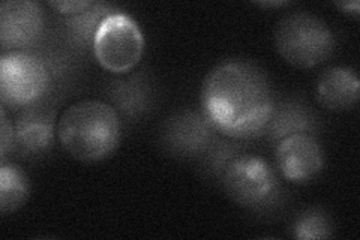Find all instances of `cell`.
<instances>
[{
	"label": "cell",
	"instance_id": "obj_6",
	"mask_svg": "<svg viewBox=\"0 0 360 240\" xmlns=\"http://www.w3.org/2000/svg\"><path fill=\"white\" fill-rule=\"evenodd\" d=\"M144 45L143 32L137 21L116 11L101 23L92 51L104 70L122 75L128 74L140 63Z\"/></svg>",
	"mask_w": 360,
	"mask_h": 240
},
{
	"label": "cell",
	"instance_id": "obj_16",
	"mask_svg": "<svg viewBox=\"0 0 360 240\" xmlns=\"http://www.w3.org/2000/svg\"><path fill=\"white\" fill-rule=\"evenodd\" d=\"M240 140H233L229 137L221 135L219 139L213 143L209 151L200 158L201 168L205 170V175L213 180L219 179L222 170L225 168L233 158L243 153V149L238 144Z\"/></svg>",
	"mask_w": 360,
	"mask_h": 240
},
{
	"label": "cell",
	"instance_id": "obj_11",
	"mask_svg": "<svg viewBox=\"0 0 360 240\" xmlns=\"http://www.w3.org/2000/svg\"><path fill=\"white\" fill-rule=\"evenodd\" d=\"M359 77L353 68L330 66L320 74L315 95L321 107L330 111H344L359 102Z\"/></svg>",
	"mask_w": 360,
	"mask_h": 240
},
{
	"label": "cell",
	"instance_id": "obj_15",
	"mask_svg": "<svg viewBox=\"0 0 360 240\" xmlns=\"http://www.w3.org/2000/svg\"><path fill=\"white\" fill-rule=\"evenodd\" d=\"M30 182L22 168L6 159L0 164V212L18 210L29 198Z\"/></svg>",
	"mask_w": 360,
	"mask_h": 240
},
{
	"label": "cell",
	"instance_id": "obj_4",
	"mask_svg": "<svg viewBox=\"0 0 360 240\" xmlns=\"http://www.w3.org/2000/svg\"><path fill=\"white\" fill-rule=\"evenodd\" d=\"M336 39L330 27L309 13H291L278 23L275 47L290 65L303 68L319 66L332 56Z\"/></svg>",
	"mask_w": 360,
	"mask_h": 240
},
{
	"label": "cell",
	"instance_id": "obj_8",
	"mask_svg": "<svg viewBox=\"0 0 360 240\" xmlns=\"http://www.w3.org/2000/svg\"><path fill=\"white\" fill-rule=\"evenodd\" d=\"M219 137L202 110H186L167 119L161 131V143L174 156L200 159Z\"/></svg>",
	"mask_w": 360,
	"mask_h": 240
},
{
	"label": "cell",
	"instance_id": "obj_19",
	"mask_svg": "<svg viewBox=\"0 0 360 240\" xmlns=\"http://www.w3.org/2000/svg\"><path fill=\"white\" fill-rule=\"evenodd\" d=\"M49 5L56 9V13L62 15H72L80 11L92 6L94 0H58V2H49Z\"/></svg>",
	"mask_w": 360,
	"mask_h": 240
},
{
	"label": "cell",
	"instance_id": "obj_21",
	"mask_svg": "<svg viewBox=\"0 0 360 240\" xmlns=\"http://www.w3.org/2000/svg\"><path fill=\"white\" fill-rule=\"evenodd\" d=\"M255 5L262 8H278V6L288 5V2H257Z\"/></svg>",
	"mask_w": 360,
	"mask_h": 240
},
{
	"label": "cell",
	"instance_id": "obj_14",
	"mask_svg": "<svg viewBox=\"0 0 360 240\" xmlns=\"http://www.w3.org/2000/svg\"><path fill=\"white\" fill-rule=\"evenodd\" d=\"M116 11L117 9L110 4L94 2L92 6L80 11V13L66 15L65 35L68 44L80 51H87L89 49H92L101 23L110 14L116 13Z\"/></svg>",
	"mask_w": 360,
	"mask_h": 240
},
{
	"label": "cell",
	"instance_id": "obj_20",
	"mask_svg": "<svg viewBox=\"0 0 360 240\" xmlns=\"http://www.w3.org/2000/svg\"><path fill=\"white\" fill-rule=\"evenodd\" d=\"M335 6L342 9V13H345V14H350V15H353L356 18L359 17L360 4L357 2V0H353V2H336Z\"/></svg>",
	"mask_w": 360,
	"mask_h": 240
},
{
	"label": "cell",
	"instance_id": "obj_1",
	"mask_svg": "<svg viewBox=\"0 0 360 240\" xmlns=\"http://www.w3.org/2000/svg\"><path fill=\"white\" fill-rule=\"evenodd\" d=\"M275 102L266 72L248 61L219 63L201 87L202 113L221 135L233 140L264 135Z\"/></svg>",
	"mask_w": 360,
	"mask_h": 240
},
{
	"label": "cell",
	"instance_id": "obj_17",
	"mask_svg": "<svg viewBox=\"0 0 360 240\" xmlns=\"http://www.w3.org/2000/svg\"><path fill=\"white\" fill-rule=\"evenodd\" d=\"M291 236L300 240L329 239L333 236V221L321 209H308L292 222Z\"/></svg>",
	"mask_w": 360,
	"mask_h": 240
},
{
	"label": "cell",
	"instance_id": "obj_3",
	"mask_svg": "<svg viewBox=\"0 0 360 240\" xmlns=\"http://www.w3.org/2000/svg\"><path fill=\"white\" fill-rule=\"evenodd\" d=\"M218 184L236 204L252 212L274 209L283 192L274 167L263 158L248 153L225 165Z\"/></svg>",
	"mask_w": 360,
	"mask_h": 240
},
{
	"label": "cell",
	"instance_id": "obj_7",
	"mask_svg": "<svg viewBox=\"0 0 360 240\" xmlns=\"http://www.w3.org/2000/svg\"><path fill=\"white\" fill-rule=\"evenodd\" d=\"M56 134V99L47 96L18 110L14 120L13 153L22 159L45 156L53 149Z\"/></svg>",
	"mask_w": 360,
	"mask_h": 240
},
{
	"label": "cell",
	"instance_id": "obj_13",
	"mask_svg": "<svg viewBox=\"0 0 360 240\" xmlns=\"http://www.w3.org/2000/svg\"><path fill=\"white\" fill-rule=\"evenodd\" d=\"M317 130V119L314 113L296 99L275 102L272 116L269 119L264 135L272 143H279L285 137L299 132H309Z\"/></svg>",
	"mask_w": 360,
	"mask_h": 240
},
{
	"label": "cell",
	"instance_id": "obj_12",
	"mask_svg": "<svg viewBox=\"0 0 360 240\" xmlns=\"http://www.w3.org/2000/svg\"><path fill=\"white\" fill-rule=\"evenodd\" d=\"M108 104L117 111L120 119L135 120L144 116L152 107V89L143 74L112 82L108 89Z\"/></svg>",
	"mask_w": 360,
	"mask_h": 240
},
{
	"label": "cell",
	"instance_id": "obj_9",
	"mask_svg": "<svg viewBox=\"0 0 360 240\" xmlns=\"http://www.w3.org/2000/svg\"><path fill=\"white\" fill-rule=\"evenodd\" d=\"M45 29L44 11L32 0H6L0 5V45L4 53L37 47Z\"/></svg>",
	"mask_w": 360,
	"mask_h": 240
},
{
	"label": "cell",
	"instance_id": "obj_18",
	"mask_svg": "<svg viewBox=\"0 0 360 240\" xmlns=\"http://www.w3.org/2000/svg\"><path fill=\"white\" fill-rule=\"evenodd\" d=\"M0 120H2V127H0V137H2V141H0V155H2V161L6 159V155L13 152L14 147V122L8 119L6 108H0Z\"/></svg>",
	"mask_w": 360,
	"mask_h": 240
},
{
	"label": "cell",
	"instance_id": "obj_2",
	"mask_svg": "<svg viewBox=\"0 0 360 240\" xmlns=\"http://www.w3.org/2000/svg\"><path fill=\"white\" fill-rule=\"evenodd\" d=\"M122 120L108 102L78 101L68 107L58 122V139L65 151L83 163H98L116 151Z\"/></svg>",
	"mask_w": 360,
	"mask_h": 240
},
{
	"label": "cell",
	"instance_id": "obj_10",
	"mask_svg": "<svg viewBox=\"0 0 360 240\" xmlns=\"http://www.w3.org/2000/svg\"><path fill=\"white\" fill-rule=\"evenodd\" d=\"M276 165L279 173L291 184H308L324 168V153L317 137L299 132L276 143Z\"/></svg>",
	"mask_w": 360,
	"mask_h": 240
},
{
	"label": "cell",
	"instance_id": "obj_5",
	"mask_svg": "<svg viewBox=\"0 0 360 240\" xmlns=\"http://www.w3.org/2000/svg\"><path fill=\"white\" fill-rule=\"evenodd\" d=\"M53 86L47 66L32 51H8L0 57L2 107L21 110L50 96Z\"/></svg>",
	"mask_w": 360,
	"mask_h": 240
}]
</instances>
